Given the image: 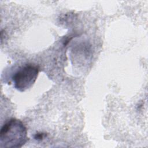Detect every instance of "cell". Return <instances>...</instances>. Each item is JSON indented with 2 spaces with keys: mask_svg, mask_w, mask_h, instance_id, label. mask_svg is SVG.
<instances>
[{
  "mask_svg": "<svg viewBox=\"0 0 148 148\" xmlns=\"http://www.w3.org/2000/svg\"><path fill=\"white\" fill-rule=\"evenodd\" d=\"M27 140V128L18 119H10L1 127L0 147L2 148L21 147Z\"/></svg>",
  "mask_w": 148,
  "mask_h": 148,
  "instance_id": "6da1fadb",
  "label": "cell"
},
{
  "mask_svg": "<svg viewBox=\"0 0 148 148\" xmlns=\"http://www.w3.org/2000/svg\"><path fill=\"white\" fill-rule=\"evenodd\" d=\"M39 67L33 64H26L21 67L12 76L14 88L23 92L32 87L39 73Z\"/></svg>",
  "mask_w": 148,
  "mask_h": 148,
  "instance_id": "7a4b0ae2",
  "label": "cell"
}]
</instances>
